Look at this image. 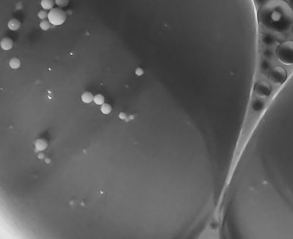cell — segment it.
<instances>
[{
	"instance_id": "obj_27",
	"label": "cell",
	"mask_w": 293,
	"mask_h": 239,
	"mask_svg": "<svg viewBox=\"0 0 293 239\" xmlns=\"http://www.w3.org/2000/svg\"><path fill=\"white\" fill-rule=\"evenodd\" d=\"M290 3L291 4V6L293 7V0H290Z\"/></svg>"
},
{
	"instance_id": "obj_17",
	"label": "cell",
	"mask_w": 293,
	"mask_h": 239,
	"mask_svg": "<svg viewBox=\"0 0 293 239\" xmlns=\"http://www.w3.org/2000/svg\"><path fill=\"white\" fill-rule=\"evenodd\" d=\"M39 26L42 30L47 31L50 27V22L47 20H44L39 23Z\"/></svg>"
},
{
	"instance_id": "obj_26",
	"label": "cell",
	"mask_w": 293,
	"mask_h": 239,
	"mask_svg": "<svg viewBox=\"0 0 293 239\" xmlns=\"http://www.w3.org/2000/svg\"><path fill=\"white\" fill-rule=\"evenodd\" d=\"M45 162H46V163H47V164H49V163H50V159H49V158H46V160H45Z\"/></svg>"
},
{
	"instance_id": "obj_23",
	"label": "cell",
	"mask_w": 293,
	"mask_h": 239,
	"mask_svg": "<svg viewBox=\"0 0 293 239\" xmlns=\"http://www.w3.org/2000/svg\"><path fill=\"white\" fill-rule=\"evenodd\" d=\"M268 1L269 0H255V2L256 4L261 6L264 5L265 3H267Z\"/></svg>"
},
{
	"instance_id": "obj_13",
	"label": "cell",
	"mask_w": 293,
	"mask_h": 239,
	"mask_svg": "<svg viewBox=\"0 0 293 239\" xmlns=\"http://www.w3.org/2000/svg\"><path fill=\"white\" fill-rule=\"evenodd\" d=\"M82 100L86 103H89L94 100V97L90 92H86L82 95Z\"/></svg>"
},
{
	"instance_id": "obj_15",
	"label": "cell",
	"mask_w": 293,
	"mask_h": 239,
	"mask_svg": "<svg viewBox=\"0 0 293 239\" xmlns=\"http://www.w3.org/2000/svg\"><path fill=\"white\" fill-rule=\"evenodd\" d=\"M112 108L109 103H103L101 107V111L103 114L108 115L112 112Z\"/></svg>"
},
{
	"instance_id": "obj_3",
	"label": "cell",
	"mask_w": 293,
	"mask_h": 239,
	"mask_svg": "<svg viewBox=\"0 0 293 239\" xmlns=\"http://www.w3.org/2000/svg\"><path fill=\"white\" fill-rule=\"evenodd\" d=\"M288 74L286 70L281 66H274L268 73L269 80L273 84L283 85L287 80Z\"/></svg>"
},
{
	"instance_id": "obj_2",
	"label": "cell",
	"mask_w": 293,
	"mask_h": 239,
	"mask_svg": "<svg viewBox=\"0 0 293 239\" xmlns=\"http://www.w3.org/2000/svg\"><path fill=\"white\" fill-rule=\"evenodd\" d=\"M278 60L285 65H293V41L287 40L280 43L276 51Z\"/></svg>"
},
{
	"instance_id": "obj_21",
	"label": "cell",
	"mask_w": 293,
	"mask_h": 239,
	"mask_svg": "<svg viewBox=\"0 0 293 239\" xmlns=\"http://www.w3.org/2000/svg\"><path fill=\"white\" fill-rule=\"evenodd\" d=\"M135 74L137 76H141L144 74V70L141 67H137L135 70Z\"/></svg>"
},
{
	"instance_id": "obj_11",
	"label": "cell",
	"mask_w": 293,
	"mask_h": 239,
	"mask_svg": "<svg viewBox=\"0 0 293 239\" xmlns=\"http://www.w3.org/2000/svg\"><path fill=\"white\" fill-rule=\"evenodd\" d=\"M13 41L9 37H5L3 39L1 42V47L4 50H9L13 47Z\"/></svg>"
},
{
	"instance_id": "obj_1",
	"label": "cell",
	"mask_w": 293,
	"mask_h": 239,
	"mask_svg": "<svg viewBox=\"0 0 293 239\" xmlns=\"http://www.w3.org/2000/svg\"><path fill=\"white\" fill-rule=\"evenodd\" d=\"M257 19L267 29L284 33L293 25V9L285 0H269L257 11Z\"/></svg>"
},
{
	"instance_id": "obj_22",
	"label": "cell",
	"mask_w": 293,
	"mask_h": 239,
	"mask_svg": "<svg viewBox=\"0 0 293 239\" xmlns=\"http://www.w3.org/2000/svg\"><path fill=\"white\" fill-rule=\"evenodd\" d=\"M118 117H119L120 119H122V120H126V119L128 117L127 114L125 112H120V113H119Z\"/></svg>"
},
{
	"instance_id": "obj_10",
	"label": "cell",
	"mask_w": 293,
	"mask_h": 239,
	"mask_svg": "<svg viewBox=\"0 0 293 239\" xmlns=\"http://www.w3.org/2000/svg\"><path fill=\"white\" fill-rule=\"evenodd\" d=\"M8 26L11 31H17L21 28V23L18 19L12 18L8 22Z\"/></svg>"
},
{
	"instance_id": "obj_14",
	"label": "cell",
	"mask_w": 293,
	"mask_h": 239,
	"mask_svg": "<svg viewBox=\"0 0 293 239\" xmlns=\"http://www.w3.org/2000/svg\"><path fill=\"white\" fill-rule=\"evenodd\" d=\"M9 66L12 69H18L21 66L20 60L16 57L12 58L9 61Z\"/></svg>"
},
{
	"instance_id": "obj_16",
	"label": "cell",
	"mask_w": 293,
	"mask_h": 239,
	"mask_svg": "<svg viewBox=\"0 0 293 239\" xmlns=\"http://www.w3.org/2000/svg\"><path fill=\"white\" fill-rule=\"evenodd\" d=\"M263 55L266 59H271L274 55V52L271 49H265L263 51Z\"/></svg>"
},
{
	"instance_id": "obj_20",
	"label": "cell",
	"mask_w": 293,
	"mask_h": 239,
	"mask_svg": "<svg viewBox=\"0 0 293 239\" xmlns=\"http://www.w3.org/2000/svg\"><path fill=\"white\" fill-rule=\"evenodd\" d=\"M38 17L41 19H45L48 16V14L47 13V12L46 11H44V10H42V11H40L39 12H38Z\"/></svg>"
},
{
	"instance_id": "obj_6",
	"label": "cell",
	"mask_w": 293,
	"mask_h": 239,
	"mask_svg": "<svg viewBox=\"0 0 293 239\" xmlns=\"http://www.w3.org/2000/svg\"><path fill=\"white\" fill-rule=\"evenodd\" d=\"M261 42L265 46H271L276 43L277 37L271 33L266 32L263 33L261 36Z\"/></svg>"
},
{
	"instance_id": "obj_25",
	"label": "cell",
	"mask_w": 293,
	"mask_h": 239,
	"mask_svg": "<svg viewBox=\"0 0 293 239\" xmlns=\"http://www.w3.org/2000/svg\"><path fill=\"white\" fill-rule=\"evenodd\" d=\"M134 119V115H130L128 117V120H132V119Z\"/></svg>"
},
{
	"instance_id": "obj_5",
	"label": "cell",
	"mask_w": 293,
	"mask_h": 239,
	"mask_svg": "<svg viewBox=\"0 0 293 239\" xmlns=\"http://www.w3.org/2000/svg\"><path fill=\"white\" fill-rule=\"evenodd\" d=\"M270 84L263 80L259 81L254 85V92L256 95L260 98H266L270 96L271 93Z\"/></svg>"
},
{
	"instance_id": "obj_28",
	"label": "cell",
	"mask_w": 293,
	"mask_h": 239,
	"mask_svg": "<svg viewBox=\"0 0 293 239\" xmlns=\"http://www.w3.org/2000/svg\"><path fill=\"white\" fill-rule=\"evenodd\" d=\"M291 31H292V33H293V25L292 26V28H291Z\"/></svg>"
},
{
	"instance_id": "obj_18",
	"label": "cell",
	"mask_w": 293,
	"mask_h": 239,
	"mask_svg": "<svg viewBox=\"0 0 293 239\" xmlns=\"http://www.w3.org/2000/svg\"><path fill=\"white\" fill-rule=\"evenodd\" d=\"M94 101L95 102L97 105H103L104 102V97L101 94L96 95L94 97Z\"/></svg>"
},
{
	"instance_id": "obj_8",
	"label": "cell",
	"mask_w": 293,
	"mask_h": 239,
	"mask_svg": "<svg viewBox=\"0 0 293 239\" xmlns=\"http://www.w3.org/2000/svg\"><path fill=\"white\" fill-rule=\"evenodd\" d=\"M260 71L263 74H266L269 73L270 70H271V64L270 61L268 59H263L260 62Z\"/></svg>"
},
{
	"instance_id": "obj_24",
	"label": "cell",
	"mask_w": 293,
	"mask_h": 239,
	"mask_svg": "<svg viewBox=\"0 0 293 239\" xmlns=\"http://www.w3.org/2000/svg\"><path fill=\"white\" fill-rule=\"evenodd\" d=\"M38 158H39V159H44V158H45V154H44V153H39V154H38Z\"/></svg>"
},
{
	"instance_id": "obj_7",
	"label": "cell",
	"mask_w": 293,
	"mask_h": 239,
	"mask_svg": "<svg viewBox=\"0 0 293 239\" xmlns=\"http://www.w3.org/2000/svg\"><path fill=\"white\" fill-rule=\"evenodd\" d=\"M265 102L261 99H255L251 102V109L256 113H260L265 110Z\"/></svg>"
},
{
	"instance_id": "obj_9",
	"label": "cell",
	"mask_w": 293,
	"mask_h": 239,
	"mask_svg": "<svg viewBox=\"0 0 293 239\" xmlns=\"http://www.w3.org/2000/svg\"><path fill=\"white\" fill-rule=\"evenodd\" d=\"M48 147V142L46 139L41 138L37 139L35 143V148L38 151H44Z\"/></svg>"
},
{
	"instance_id": "obj_12",
	"label": "cell",
	"mask_w": 293,
	"mask_h": 239,
	"mask_svg": "<svg viewBox=\"0 0 293 239\" xmlns=\"http://www.w3.org/2000/svg\"><path fill=\"white\" fill-rule=\"evenodd\" d=\"M41 4L44 9L49 10L53 8L55 5V2L54 0H41Z\"/></svg>"
},
{
	"instance_id": "obj_19",
	"label": "cell",
	"mask_w": 293,
	"mask_h": 239,
	"mask_svg": "<svg viewBox=\"0 0 293 239\" xmlns=\"http://www.w3.org/2000/svg\"><path fill=\"white\" fill-rule=\"evenodd\" d=\"M56 4L60 8L65 7L69 3V0H55Z\"/></svg>"
},
{
	"instance_id": "obj_4",
	"label": "cell",
	"mask_w": 293,
	"mask_h": 239,
	"mask_svg": "<svg viewBox=\"0 0 293 239\" xmlns=\"http://www.w3.org/2000/svg\"><path fill=\"white\" fill-rule=\"evenodd\" d=\"M49 21L54 25H60L66 19V12L59 8H55L50 9L48 16Z\"/></svg>"
}]
</instances>
